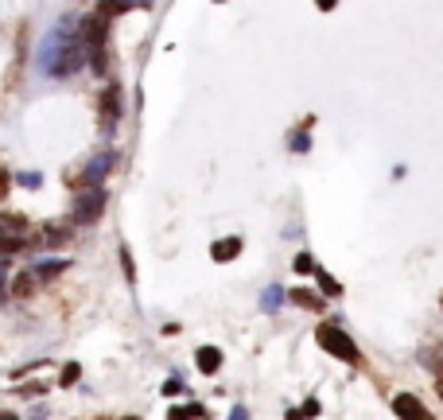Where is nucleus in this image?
Here are the masks:
<instances>
[{
  "mask_svg": "<svg viewBox=\"0 0 443 420\" xmlns=\"http://www.w3.org/2000/svg\"><path fill=\"white\" fill-rule=\"evenodd\" d=\"M105 16L101 12H93V16L82 20V47H86V59L93 63V70L98 74H105Z\"/></svg>",
  "mask_w": 443,
  "mask_h": 420,
  "instance_id": "2",
  "label": "nucleus"
},
{
  "mask_svg": "<svg viewBox=\"0 0 443 420\" xmlns=\"http://www.w3.org/2000/svg\"><path fill=\"white\" fill-rule=\"evenodd\" d=\"M20 183H24V187H39V171H27V176H20Z\"/></svg>",
  "mask_w": 443,
  "mask_h": 420,
  "instance_id": "20",
  "label": "nucleus"
},
{
  "mask_svg": "<svg viewBox=\"0 0 443 420\" xmlns=\"http://www.w3.org/2000/svg\"><path fill=\"white\" fill-rule=\"evenodd\" d=\"M117 117H121V101H117V90L109 86V90L101 93V125L113 129V125H117Z\"/></svg>",
  "mask_w": 443,
  "mask_h": 420,
  "instance_id": "6",
  "label": "nucleus"
},
{
  "mask_svg": "<svg viewBox=\"0 0 443 420\" xmlns=\"http://www.w3.org/2000/svg\"><path fill=\"white\" fill-rule=\"evenodd\" d=\"M109 168H113V152H101L98 160H93L90 168L82 171V187H93V183H101V176H105Z\"/></svg>",
  "mask_w": 443,
  "mask_h": 420,
  "instance_id": "7",
  "label": "nucleus"
},
{
  "mask_svg": "<svg viewBox=\"0 0 443 420\" xmlns=\"http://www.w3.org/2000/svg\"><path fill=\"white\" fill-rule=\"evenodd\" d=\"M4 195H8V176L0 171V199H4Z\"/></svg>",
  "mask_w": 443,
  "mask_h": 420,
  "instance_id": "23",
  "label": "nucleus"
},
{
  "mask_svg": "<svg viewBox=\"0 0 443 420\" xmlns=\"http://www.w3.org/2000/svg\"><path fill=\"white\" fill-rule=\"evenodd\" d=\"M101 210H105V191H101V183H93V187H86V191L78 195V202H74V222L90 226V222L101 218Z\"/></svg>",
  "mask_w": 443,
  "mask_h": 420,
  "instance_id": "4",
  "label": "nucleus"
},
{
  "mask_svg": "<svg viewBox=\"0 0 443 420\" xmlns=\"http://www.w3.org/2000/svg\"><path fill=\"white\" fill-rule=\"evenodd\" d=\"M393 412H397V416H404V420H420V416H428V409H424V405H420L412 393L393 397Z\"/></svg>",
  "mask_w": 443,
  "mask_h": 420,
  "instance_id": "5",
  "label": "nucleus"
},
{
  "mask_svg": "<svg viewBox=\"0 0 443 420\" xmlns=\"http://www.w3.org/2000/svg\"><path fill=\"white\" fill-rule=\"evenodd\" d=\"M0 296H4V269H0Z\"/></svg>",
  "mask_w": 443,
  "mask_h": 420,
  "instance_id": "25",
  "label": "nucleus"
},
{
  "mask_svg": "<svg viewBox=\"0 0 443 420\" xmlns=\"http://www.w3.org/2000/svg\"><path fill=\"white\" fill-rule=\"evenodd\" d=\"M280 300H284V292H280V288H268V292L265 296H260V303H265V311H276V308H280Z\"/></svg>",
  "mask_w": 443,
  "mask_h": 420,
  "instance_id": "16",
  "label": "nucleus"
},
{
  "mask_svg": "<svg viewBox=\"0 0 443 420\" xmlns=\"http://www.w3.org/2000/svg\"><path fill=\"white\" fill-rule=\"evenodd\" d=\"M319 288H323V292H331V296H338V292H343V288H338L335 280H326V273H319Z\"/></svg>",
  "mask_w": 443,
  "mask_h": 420,
  "instance_id": "19",
  "label": "nucleus"
},
{
  "mask_svg": "<svg viewBox=\"0 0 443 420\" xmlns=\"http://www.w3.org/2000/svg\"><path fill=\"white\" fill-rule=\"evenodd\" d=\"M435 389H439V397H443V381H439V386H435Z\"/></svg>",
  "mask_w": 443,
  "mask_h": 420,
  "instance_id": "26",
  "label": "nucleus"
},
{
  "mask_svg": "<svg viewBox=\"0 0 443 420\" xmlns=\"http://www.w3.org/2000/svg\"><path fill=\"white\" fill-rule=\"evenodd\" d=\"M199 370L202 374H218L222 370V350H218V346H202L199 350Z\"/></svg>",
  "mask_w": 443,
  "mask_h": 420,
  "instance_id": "9",
  "label": "nucleus"
},
{
  "mask_svg": "<svg viewBox=\"0 0 443 420\" xmlns=\"http://www.w3.org/2000/svg\"><path fill=\"white\" fill-rule=\"evenodd\" d=\"M296 269H300V273L311 269V257H308V253H300V257H296Z\"/></svg>",
  "mask_w": 443,
  "mask_h": 420,
  "instance_id": "22",
  "label": "nucleus"
},
{
  "mask_svg": "<svg viewBox=\"0 0 443 420\" xmlns=\"http://www.w3.org/2000/svg\"><path fill=\"white\" fill-rule=\"evenodd\" d=\"M70 269V261L59 257V261H39L35 265V277H55V273H67Z\"/></svg>",
  "mask_w": 443,
  "mask_h": 420,
  "instance_id": "12",
  "label": "nucleus"
},
{
  "mask_svg": "<svg viewBox=\"0 0 443 420\" xmlns=\"http://www.w3.org/2000/svg\"><path fill=\"white\" fill-rule=\"evenodd\" d=\"M24 249V237L20 234H0V253H16Z\"/></svg>",
  "mask_w": 443,
  "mask_h": 420,
  "instance_id": "15",
  "label": "nucleus"
},
{
  "mask_svg": "<svg viewBox=\"0 0 443 420\" xmlns=\"http://www.w3.org/2000/svg\"><path fill=\"white\" fill-rule=\"evenodd\" d=\"M78 20L67 16L55 32L43 39L39 47V70L51 78H67L74 74V70H82L86 63V47H82V27H74Z\"/></svg>",
  "mask_w": 443,
  "mask_h": 420,
  "instance_id": "1",
  "label": "nucleus"
},
{
  "mask_svg": "<svg viewBox=\"0 0 443 420\" xmlns=\"http://www.w3.org/2000/svg\"><path fill=\"white\" fill-rule=\"evenodd\" d=\"M237 253H242V242H237V237H226V242L214 245V261H218V265L230 261V257H237Z\"/></svg>",
  "mask_w": 443,
  "mask_h": 420,
  "instance_id": "11",
  "label": "nucleus"
},
{
  "mask_svg": "<svg viewBox=\"0 0 443 420\" xmlns=\"http://www.w3.org/2000/svg\"><path fill=\"white\" fill-rule=\"evenodd\" d=\"M171 416H206V409L202 405H179V409H171Z\"/></svg>",
  "mask_w": 443,
  "mask_h": 420,
  "instance_id": "17",
  "label": "nucleus"
},
{
  "mask_svg": "<svg viewBox=\"0 0 443 420\" xmlns=\"http://www.w3.org/2000/svg\"><path fill=\"white\" fill-rule=\"evenodd\" d=\"M136 4H148V0H101V4H98V12L109 20V16H121V12L136 8Z\"/></svg>",
  "mask_w": 443,
  "mask_h": 420,
  "instance_id": "10",
  "label": "nucleus"
},
{
  "mask_svg": "<svg viewBox=\"0 0 443 420\" xmlns=\"http://www.w3.org/2000/svg\"><path fill=\"white\" fill-rule=\"evenodd\" d=\"M315 339H319V346H323L326 354H335V358H343V362H358V346H354V339L346 335V331H338L335 323H323V327L315 331Z\"/></svg>",
  "mask_w": 443,
  "mask_h": 420,
  "instance_id": "3",
  "label": "nucleus"
},
{
  "mask_svg": "<svg viewBox=\"0 0 443 420\" xmlns=\"http://www.w3.org/2000/svg\"><path fill=\"white\" fill-rule=\"evenodd\" d=\"M315 4H319V8H323V12H331V8H335V4H338V0H315Z\"/></svg>",
  "mask_w": 443,
  "mask_h": 420,
  "instance_id": "24",
  "label": "nucleus"
},
{
  "mask_svg": "<svg viewBox=\"0 0 443 420\" xmlns=\"http://www.w3.org/2000/svg\"><path fill=\"white\" fill-rule=\"evenodd\" d=\"M27 222L20 214H0V234H24Z\"/></svg>",
  "mask_w": 443,
  "mask_h": 420,
  "instance_id": "14",
  "label": "nucleus"
},
{
  "mask_svg": "<svg viewBox=\"0 0 443 420\" xmlns=\"http://www.w3.org/2000/svg\"><path fill=\"white\" fill-rule=\"evenodd\" d=\"M288 300H292V303H300L303 311H323V308H326V303L319 300L315 292H308V288H292V292H288Z\"/></svg>",
  "mask_w": 443,
  "mask_h": 420,
  "instance_id": "8",
  "label": "nucleus"
},
{
  "mask_svg": "<svg viewBox=\"0 0 443 420\" xmlns=\"http://www.w3.org/2000/svg\"><path fill=\"white\" fill-rule=\"evenodd\" d=\"M62 386H74V381H78V366H74V362H70V366H62Z\"/></svg>",
  "mask_w": 443,
  "mask_h": 420,
  "instance_id": "18",
  "label": "nucleus"
},
{
  "mask_svg": "<svg viewBox=\"0 0 443 420\" xmlns=\"http://www.w3.org/2000/svg\"><path fill=\"white\" fill-rule=\"evenodd\" d=\"M32 292H35V280H32V273H20V277L12 280V296H16V300H27Z\"/></svg>",
  "mask_w": 443,
  "mask_h": 420,
  "instance_id": "13",
  "label": "nucleus"
},
{
  "mask_svg": "<svg viewBox=\"0 0 443 420\" xmlns=\"http://www.w3.org/2000/svg\"><path fill=\"white\" fill-rule=\"evenodd\" d=\"M179 389H183V381H179V378H171V381H164V393H179Z\"/></svg>",
  "mask_w": 443,
  "mask_h": 420,
  "instance_id": "21",
  "label": "nucleus"
}]
</instances>
